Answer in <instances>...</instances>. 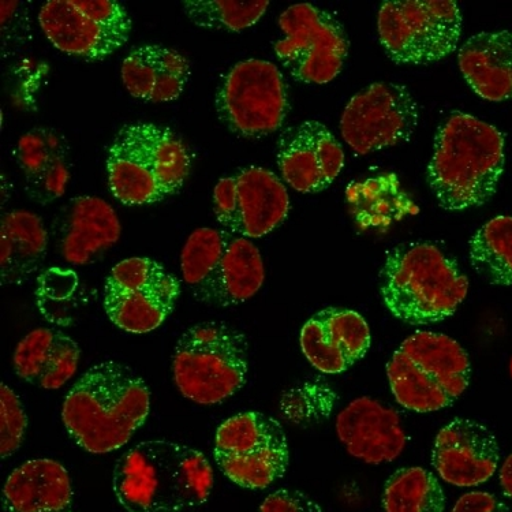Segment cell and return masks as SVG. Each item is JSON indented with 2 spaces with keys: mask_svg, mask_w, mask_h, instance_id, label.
<instances>
[{
  "mask_svg": "<svg viewBox=\"0 0 512 512\" xmlns=\"http://www.w3.org/2000/svg\"><path fill=\"white\" fill-rule=\"evenodd\" d=\"M213 457L224 476L234 484L265 489L286 474L289 443L278 421L249 411L219 426Z\"/></svg>",
  "mask_w": 512,
  "mask_h": 512,
  "instance_id": "cell-11",
  "label": "cell"
},
{
  "mask_svg": "<svg viewBox=\"0 0 512 512\" xmlns=\"http://www.w3.org/2000/svg\"><path fill=\"white\" fill-rule=\"evenodd\" d=\"M499 444L480 422L458 418L437 433L432 463L442 480L470 488L491 480L499 466Z\"/></svg>",
  "mask_w": 512,
  "mask_h": 512,
  "instance_id": "cell-18",
  "label": "cell"
},
{
  "mask_svg": "<svg viewBox=\"0 0 512 512\" xmlns=\"http://www.w3.org/2000/svg\"><path fill=\"white\" fill-rule=\"evenodd\" d=\"M54 233L67 263L87 265L117 244L122 226L117 213L102 198L80 196L59 213Z\"/></svg>",
  "mask_w": 512,
  "mask_h": 512,
  "instance_id": "cell-21",
  "label": "cell"
},
{
  "mask_svg": "<svg viewBox=\"0 0 512 512\" xmlns=\"http://www.w3.org/2000/svg\"><path fill=\"white\" fill-rule=\"evenodd\" d=\"M181 283L158 261L133 257L115 265L104 286L108 319L130 334H148L168 319Z\"/></svg>",
  "mask_w": 512,
  "mask_h": 512,
  "instance_id": "cell-14",
  "label": "cell"
},
{
  "mask_svg": "<svg viewBox=\"0 0 512 512\" xmlns=\"http://www.w3.org/2000/svg\"><path fill=\"white\" fill-rule=\"evenodd\" d=\"M112 488L127 512H190L211 496L213 470L196 448L149 440L119 459Z\"/></svg>",
  "mask_w": 512,
  "mask_h": 512,
  "instance_id": "cell-2",
  "label": "cell"
},
{
  "mask_svg": "<svg viewBox=\"0 0 512 512\" xmlns=\"http://www.w3.org/2000/svg\"><path fill=\"white\" fill-rule=\"evenodd\" d=\"M126 91L148 103L174 102L185 91L190 63L173 48L147 44L130 52L122 63Z\"/></svg>",
  "mask_w": 512,
  "mask_h": 512,
  "instance_id": "cell-23",
  "label": "cell"
},
{
  "mask_svg": "<svg viewBox=\"0 0 512 512\" xmlns=\"http://www.w3.org/2000/svg\"><path fill=\"white\" fill-rule=\"evenodd\" d=\"M2 52L10 46V52L14 47H20L29 39V21L22 14V3L2 2Z\"/></svg>",
  "mask_w": 512,
  "mask_h": 512,
  "instance_id": "cell-33",
  "label": "cell"
},
{
  "mask_svg": "<svg viewBox=\"0 0 512 512\" xmlns=\"http://www.w3.org/2000/svg\"><path fill=\"white\" fill-rule=\"evenodd\" d=\"M347 204L361 227H386L416 212L401 183L392 174L355 182L347 188Z\"/></svg>",
  "mask_w": 512,
  "mask_h": 512,
  "instance_id": "cell-28",
  "label": "cell"
},
{
  "mask_svg": "<svg viewBox=\"0 0 512 512\" xmlns=\"http://www.w3.org/2000/svg\"><path fill=\"white\" fill-rule=\"evenodd\" d=\"M0 405V454L6 459L20 450L28 418L16 392L5 383L2 384Z\"/></svg>",
  "mask_w": 512,
  "mask_h": 512,
  "instance_id": "cell-32",
  "label": "cell"
},
{
  "mask_svg": "<svg viewBox=\"0 0 512 512\" xmlns=\"http://www.w3.org/2000/svg\"><path fill=\"white\" fill-rule=\"evenodd\" d=\"M345 164L334 134L316 121L300 123L280 134L278 166L287 185L304 194L330 188Z\"/></svg>",
  "mask_w": 512,
  "mask_h": 512,
  "instance_id": "cell-17",
  "label": "cell"
},
{
  "mask_svg": "<svg viewBox=\"0 0 512 512\" xmlns=\"http://www.w3.org/2000/svg\"><path fill=\"white\" fill-rule=\"evenodd\" d=\"M387 376L399 405L416 413H433L450 407L465 394L472 364L457 340L417 331L392 354Z\"/></svg>",
  "mask_w": 512,
  "mask_h": 512,
  "instance_id": "cell-6",
  "label": "cell"
},
{
  "mask_svg": "<svg viewBox=\"0 0 512 512\" xmlns=\"http://www.w3.org/2000/svg\"><path fill=\"white\" fill-rule=\"evenodd\" d=\"M181 272L198 302L219 308L241 305L265 282L263 257L249 239L201 227L183 245Z\"/></svg>",
  "mask_w": 512,
  "mask_h": 512,
  "instance_id": "cell-7",
  "label": "cell"
},
{
  "mask_svg": "<svg viewBox=\"0 0 512 512\" xmlns=\"http://www.w3.org/2000/svg\"><path fill=\"white\" fill-rule=\"evenodd\" d=\"M81 350L76 340L52 328H37L18 343L13 364L18 377L43 390H59L76 375Z\"/></svg>",
  "mask_w": 512,
  "mask_h": 512,
  "instance_id": "cell-25",
  "label": "cell"
},
{
  "mask_svg": "<svg viewBox=\"0 0 512 512\" xmlns=\"http://www.w3.org/2000/svg\"><path fill=\"white\" fill-rule=\"evenodd\" d=\"M417 125L416 100L394 82H376L351 97L340 119L342 136L358 155L409 141Z\"/></svg>",
  "mask_w": 512,
  "mask_h": 512,
  "instance_id": "cell-16",
  "label": "cell"
},
{
  "mask_svg": "<svg viewBox=\"0 0 512 512\" xmlns=\"http://www.w3.org/2000/svg\"><path fill=\"white\" fill-rule=\"evenodd\" d=\"M70 148L61 133L47 127L29 130L18 140L14 158L25 178L28 197L48 205L66 193L70 181Z\"/></svg>",
  "mask_w": 512,
  "mask_h": 512,
  "instance_id": "cell-22",
  "label": "cell"
},
{
  "mask_svg": "<svg viewBox=\"0 0 512 512\" xmlns=\"http://www.w3.org/2000/svg\"><path fill=\"white\" fill-rule=\"evenodd\" d=\"M269 2H233V0H186L183 11L200 28L241 32L256 25Z\"/></svg>",
  "mask_w": 512,
  "mask_h": 512,
  "instance_id": "cell-31",
  "label": "cell"
},
{
  "mask_svg": "<svg viewBox=\"0 0 512 512\" xmlns=\"http://www.w3.org/2000/svg\"><path fill=\"white\" fill-rule=\"evenodd\" d=\"M151 392L129 366L104 361L92 366L71 387L62 407L66 431L91 454L125 446L147 421Z\"/></svg>",
  "mask_w": 512,
  "mask_h": 512,
  "instance_id": "cell-1",
  "label": "cell"
},
{
  "mask_svg": "<svg viewBox=\"0 0 512 512\" xmlns=\"http://www.w3.org/2000/svg\"><path fill=\"white\" fill-rule=\"evenodd\" d=\"M279 28L284 37L275 54L295 80L324 85L339 76L349 40L332 14L309 3L294 5L279 17Z\"/></svg>",
  "mask_w": 512,
  "mask_h": 512,
  "instance_id": "cell-13",
  "label": "cell"
},
{
  "mask_svg": "<svg viewBox=\"0 0 512 512\" xmlns=\"http://www.w3.org/2000/svg\"><path fill=\"white\" fill-rule=\"evenodd\" d=\"M290 212V197L278 175L248 167L220 179L213 189V213L227 233L246 239L265 237Z\"/></svg>",
  "mask_w": 512,
  "mask_h": 512,
  "instance_id": "cell-15",
  "label": "cell"
},
{
  "mask_svg": "<svg viewBox=\"0 0 512 512\" xmlns=\"http://www.w3.org/2000/svg\"><path fill=\"white\" fill-rule=\"evenodd\" d=\"M48 233L43 220L29 211H11L0 223L2 286H20L39 271L46 259Z\"/></svg>",
  "mask_w": 512,
  "mask_h": 512,
  "instance_id": "cell-27",
  "label": "cell"
},
{
  "mask_svg": "<svg viewBox=\"0 0 512 512\" xmlns=\"http://www.w3.org/2000/svg\"><path fill=\"white\" fill-rule=\"evenodd\" d=\"M336 435L351 457L368 465H383L406 450L407 435L394 409L369 396L354 399L335 422Z\"/></svg>",
  "mask_w": 512,
  "mask_h": 512,
  "instance_id": "cell-20",
  "label": "cell"
},
{
  "mask_svg": "<svg viewBox=\"0 0 512 512\" xmlns=\"http://www.w3.org/2000/svg\"><path fill=\"white\" fill-rule=\"evenodd\" d=\"M451 512H510V510L491 493L470 492L458 499Z\"/></svg>",
  "mask_w": 512,
  "mask_h": 512,
  "instance_id": "cell-35",
  "label": "cell"
},
{
  "mask_svg": "<svg viewBox=\"0 0 512 512\" xmlns=\"http://www.w3.org/2000/svg\"><path fill=\"white\" fill-rule=\"evenodd\" d=\"M381 46L396 63L428 65L458 48L462 11L457 2H384L377 17Z\"/></svg>",
  "mask_w": 512,
  "mask_h": 512,
  "instance_id": "cell-9",
  "label": "cell"
},
{
  "mask_svg": "<svg viewBox=\"0 0 512 512\" xmlns=\"http://www.w3.org/2000/svg\"><path fill=\"white\" fill-rule=\"evenodd\" d=\"M504 137L495 126L455 111L440 125L428 182L447 211L488 203L504 171Z\"/></svg>",
  "mask_w": 512,
  "mask_h": 512,
  "instance_id": "cell-3",
  "label": "cell"
},
{
  "mask_svg": "<svg viewBox=\"0 0 512 512\" xmlns=\"http://www.w3.org/2000/svg\"><path fill=\"white\" fill-rule=\"evenodd\" d=\"M384 512H444L446 496L439 480L422 467H405L388 478Z\"/></svg>",
  "mask_w": 512,
  "mask_h": 512,
  "instance_id": "cell-30",
  "label": "cell"
},
{
  "mask_svg": "<svg viewBox=\"0 0 512 512\" xmlns=\"http://www.w3.org/2000/svg\"><path fill=\"white\" fill-rule=\"evenodd\" d=\"M380 293L396 319L428 325L457 312L469 293V279L439 246L417 242L388 253Z\"/></svg>",
  "mask_w": 512,
  "mask_h": 512,
  "instance_id": "cell-4",
  "label": "cell"
},
{
  "mask_svg": "<svg viewBox=\"0 0 512 512\" xmlns=\"http://www.w3.org/2000/svg\"><path fill=\"white\" fill-rule=\"evenodd\" d=\"M467 84L488 102L512 99V32H481L467 39L458 54Z\"/></svg>",
  "mask_w": 512,
  "mask_h": 512,
  "instance_id": "cell-26",
  "label": "cell"
},
{
  "mask_svg": "<svg viewBox=\"0 0 512 512\" xmlns=\"http://www.w3.org/2000/svg\"><path fill=\"white\" fill-rule=\"evenodd\" d=\"M257 512H323L319 503L301 491L280 489L261 503Z\"/></svg>",
  "mask_w": 512,
  "mask_h": 512,
  "instance_id": "cell-34",
  "label": "cell"
},
{
  "mask_svg": "<svg viewBox=\"0 0 512 512\" xmlns=\"http://www.w3.org/2000/svg\"><path fill=\"white\" fill-rule=\"evenodd\" d=\"M249 345L237 328L208 321L188 328L173 355L174 381L179 392L197 405L227 401L244 387Z\"/></svg>",
  "mask_w": 512,
  "mask_h": 512,
  "instance_id": "cell-8",
  "label": "cell"
},
{
  "mask_svg": "<svg viewBox=\"0 0 512 512\" xmlns=\"http://www.w3.org/2000/svg\"><path fill=\"white\" fill-rule=\"evenodd\" d=\"M469 254L482 279L512 286V216H496L485 223L470 239Z\"/></svg>",
  "mask_w": 512,
  "mask_h": 512,
  "instance_id": "cell-29",
  "label": "cell"
},
{
  "mask_svg": "<svg viewBox=\"0 0 512 512\" xmlns=\"http://www.w3.org/2000/svg\"><path fill=\"white\" fill-rule=\"evenodd\" d=\"M499 480L504 495L512 500V452L500 467Z\"/></svg>",
  "mask_w": 512,
  "mask_h": 512,
  "instance_id": "cell-36",
  "label": "cell"
},
{
  "mask_svg": "<svg viewBox=\"0 0 512 512\" xmlns=\"http://www.w3.org/2000/svg\"><path fill=\"white\" fill-rule=\"evenodd\" d=\"M216 112L235 136L261 138L278 132L289 114V93L278 66L248 59L231 67L215 97Z\"/></svg>",
  "mask_w": 512,
  "mask_h": 512,
  "instance_id": "cell-10",
  "label": "cell"
},
{
  "mask_svg": "<svg viewBox=\"0 0 512 512\" xmlns=\"http://www.w3.org/2000/svg\"><path fill=\"white\" fill-rule=\"evenodd\" d=\"M371 330L360 313L327 308L306 321L301 330L302 353L317 371L339 375L361 361L371 347Z\"/></svg>",
  "mask_w": 512,
  "mask_h": 512,
  "instance_id": "cell-19",
  "label": "cell"
},
{
  "mask_svg": "<svg viewBox=\"0 0 512 512\" xmlns=\"http://www.w3.org/2000/svg\"><path fill=\"white\" fill-rule=\"evenodd\" d=\"M39 24L52 46L87 61L114 54L133 28L125 7L112 0H52L41 7Z\"/></svg>",
  "mask_w": 512,
  "mask_h": 512,
  "instance_id": "cell-12",
  "label": "cell"
},
{
  "mask_svg": "<svg viewBox=\"0 0 512 512\" xmlns=\"http://www.w3.org/2000/svg\"><path fill=\"white\" fill-rule=\"evenodd\" d=\"M73 487L66 467L54 459H33L7 477L5 512H73Z\"/></svg>",
  "mask_w": 512,
  "mask_h": 512,
  "instance_id": "cell-24",
  "label": "cell"
},
{
  "mask_svg": "<svg viewBox=\"0 0 512 512\" xmlns=\"http://www.w3.org/2000/svg\"><path fill=\"white\" fill-rule=\"evenodd\" d=\"M106 167L108 185L119 203L144 207L177 194L188 181L192 159L173 130L132 123L112 141Z\"/></svg>",
  "mask_w": 512,
  "mask_h": 512,
  "instance_id": "cell-5",
  "label": "cell"
}]
</instances>
